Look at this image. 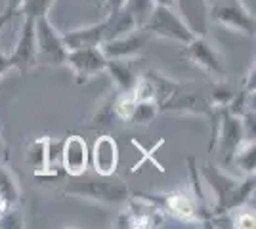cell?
I'll return each mask as SVG.
<instances>
[{"label":"cell","mask_w":256,"mask_h":229,"mask_svg":"<svg viewBox=\"0 0 256 229\" xmlns=\"http://www.w3.org/2000/svg\"><path fill=\"white\" fill-rule=\"evenodd\" d=\"M203 178L216 199V208H214L216 214L228 212L232 208H239L254 189V176H248L246 180H237L222 172L220 168H216L214 164L204 166Z\"/></svg>","instance_id":"cell-1"},{"label":"cell","mask_w":256,"mask_h":229,"mask_svg":"<svg viewBox=\"0 0 256 229\" xmlns=\"http://www.w3.org/2000/svg\"><path fill=\"white\" fill-rule=\"evenodd\" d=\"M65 193L107 203V205H120L130 195L126 182L120 178H113V174L94 178V180H86V178L82 180L80 176H76L71 184H67Z\"/></svg>","instance_id":"cell-2"},{"label":"cell","mask_w":256,"mask_h":229,"mask_svg":"<svg viewBox=\"0 0 256 229\" xmlns=\"http://www.w3.org/2000/svg\"><path fill=\"white\" fill-rule=\"evenodd\" d=\"M144 29L150 31L151 36H160V38H168L182 44H190L197 36L186 25L180 13L172 6H164V4H155L148 21L144 23Z\"/></svg>","instance_id":"cell-3"},{"label":"cell","mask_w":256,"mask_h":229,"mask_svg":"<svg viewBox=\"0 0 256 229\" xmlns=\"http://www.w3.org/2000/svg\"><path fill=\"white\" fill-rule=\"evenodd\" d=\"M34 40H36V63L42 65H65L67 48L64 36L56 31L46 15L34 19Z\"/></svg>","instance_id":"cell-4"},{"label":"cell","mask_w":256,"mask_h":229,"mask_svg":"<svg viewBox=\"0 0 256 229\" xmlns=\"http://www.w3.org/2000/svg\"><path fill=\"white\" fill-rule=\"evenodd\" d=\"M212 21L245 34H254V15L246 10L243 0H218L208 10Z\"/></svg>","instance_id":"cell-5"},{"label":"cell","mask_w":256,"mask_h":229,"mask_svg":"<svg viewBox=\"0 0 256 229\" xmlns=\"http://www.w3.org/2000/svg\"><path fill=\"white\" fill-rule=\"evenodd\" d=\"M65 65H69V69H73L78 82H86L92 76L106 71L107 57L104 55L100 46H84V48L69 50Z\"/></svg>","instance_id":"cell-6"},{"label":"cell","mask_w":256,"mask_h":229,"mask_svg":"<svg viewBox=\"0 0 256 229\" xmlns=\"http://www.w3.org/2000/svg\"><path fill=\"white\" fill-rule=\"evenodd\" d=\"M150 31H146L144 27H136L117 38L106 40L104 44H100V48L107 59H132L144 52V48L150 44Z\"/></svg>","instance_id":"cell-7"},{"label":"cell","mask_w":256,"mask_h":229,"mask_svg":"<svg viewBox=\"0 0 256 229\" xmlns=\"http://www.w3.org/2000/svg\"><path fill=\"white\" fill-rule=\"evenodd\" d=\"M10 57L12 69H18L20 75L29 73L32 65H36V40H34V17H25L23 27L18 36Z\"/></svg>","instance_id":"cell-8"},{"label":"cell","mask_w":256,"mask_h":229,"mask_svg":"<svg viewBox=\"0 0 256 229\" xmlns=\"http://www.w3.org/2000/svg\"><path fill=\"white\" fill-rule=\"evenodd\" d=\"M186 46L188 48H186L184 54H186V57L190 61L197 63V65L201 67V69H204L210 76L220 78V76L226 75V65L222 55L214 50L212 44L208 42L204 36H195L192 42L186 44Z\"/></svg>","instance_id":"cell-9"},{"label":"cell","mask_w":256,"mask_h":229,"mask_svg":"<svg viewBox=\"0 0 256 229\" xmlns=\"http://www.w3.org/2000/svg\"><path fill=\"white\" fill-rule=\"evenodd\" d=\"M220 119H218V128L220 130V153L224 155L226 161H232L237 147L245 142V128L241 117L234 115L228 107H220Z\"/></svg>","instance_id":"cell-10"},{"label":"cell","mask_w":256,"mask_h":229,"mask_svg":"<svg viewBox=\"0 0 256 229\" xmlns=\"http://www.w3.org/2000/svg\"><path fill=\"white\" fill-rule=\"evenodd\" d=\"M172 8L180 13L186 25L192 29L197 36H206L208 29V2L206 0H172Z\"/></svg>","instance_id":"cell-11"},{"label":"cell","mask_w":256,"mask_h":229,"mask_svg":"<svg viewBox=\"0 0 256 229\" xmlns=\"http://www.w3.org/2000/svg\"><path fill=\"white\" fill-rule=\"evenodd\" d=\"M62 164L69 176H82L88 168V147L80 136H71L64 142Z\"/></svg>","instance_id":"cell-12"},{"label":"cell","mask_w":256,"mask_h":229,"mask_svg":"<svg viewBox=\"0 0 256 229\" xmlns=\"http://www.w3.org/2000/svg\"><path fill=\"white\" fill-rule=\"evenodd\" d=\"M92 164L100 176L115 174L118 166L117 142L111 136H100L92 149Z\"/></svg>","instance_id":"cell-13"},{"label":"cell","mask_w":256,"mask_h":229,"mask_svg":"<svg viewBox=\"0 0 256 229\" xmlns=\"http://www.w3.org/2000/svg\"><path fill=\"white\" fill-rule=\"evenodd\" d=\"M62 36H64V44L67 52L75 50V48H84V46H100L104 42V21L67 31Z\"/></svg>","instance_id":"cell-14"},{"label":"cell","mask_w":256,"mask_h":229,"mask_svg":"<svg viewBox=\"0 0 256 229\" xmlns=\"http://www.w3.org/2000/svg\"><path fill=\"white\" fill-rule=\"evenodd\" d=\"M132 29H136V23L124 8L107 11V17L104 19V42L111 40V38H117L120 34L132 31Z\"/></svg>","instance_id":"cell-15"},{"label":"cell","mask_w":256,"mask_h":229,"mask_svg":"<svg viewBox=\"0 0 256 229\" xmlns=\"http://www.w3.org/2000/svg\"><path fill=\"white\" fill-rule=\"evenodd\" d=\"M106 71H109L111 78L115 80L118 92H132V88L138 80L130 59H107Z\"/></svg>","instance_id":"cell-16"},{"label":"cell","mask_w":256,"mask_h":229,"mask_svg":"<svg viewBox=\"0 0 256 229\" xmlns=\"http://www.w3.org/2000/svg\"><path fill=\"white\" fill-rule=\"evenodd\" d=\"M0 201L6 207H18L20 203V186L18 180L6 164L0 161Z\"/></svg>","instance_id":"cell-17"},{"label":"cell","mask_w":256,"mask_h":229,"mask_svg":"<svg viewBox=\"0 0 256 229\" xmlns=\"http://www.w3.org/2000/svg\"><path fill=\"white\" fill-rule=\"evenodd\" d=\"M162 201H164V207L168 208L174 216H178L182 220L195 218L197 207H195V201L190 195H186V193H172V195L162 197Z\"/></svg>","instance_id":"cell-18"},{"label":"cell","mask_w":256,"mask_h":229,"mask_svg":"<svg viewBox=\"0 0 256 229\" xmlns=\"http://www.w3.org/2000/svg\"><path fill=\"white\" fill-rule=\"evenodd\" d=\"M254 157H256V147H254V140H245L237 147V151L234 153V159L235 164L239 166V170H243L246 176H252L254 174Z\"/></svg>","instance_id":"cell-19"},{"label":"cell","mask_w":256,"mask_h":229,"mask_svg":"<svg viewBox=\"0 0 256 229\" xmlns=\"http://www.w3.org/2000/svg\"><path fill=\"white\" fill-rule=\"evenodd\" d=\"M120 8H124L132 15L136 27H144V23L148 21V17L155 8V2L153 0H124Z\"/></svg>","instance_id":"cell-20"},{"label":"cell","mask_w":256,"mask_h":229,"mask_svg":"<svg viewBox=\"0 0 256 229\" xmlns=\"http://www.w3.org/2000/svg\"><path fill=\"white\" fill-rule=\"evenodd\" d=\"M27 163L34 170V174H44L46 172V140H36L31 143L27 151Z\"/></svg>","instance_id":"cell-21"},{"label":"cell","mask_w":256,"mask_h":229,"mask_svg":"<svg viewBox=\"0 0 256 229\" xmlns=\"http://www.w3.org/2000/svg\"><path fill=\"white\" fill-rule=\"evenodd\" d=\"M157 113H159L157 101H136L130 120L138 122V124H148L157 117Z\"/></svg>","instance_id":"cell-22"},{"label":"cell","mask_w":256,"mask_h":229,"mask_svg":"<svg viewBox=\"0 0 256 229\" xmlns=\"http://www.w3.org/2000/svg\"><path fill=\"white\" fill-rule=\"evenodd\" d=\"M54 0H23L20 11L25 17H40V15H48V11L52 8Z\"/></svg>","instance_id":"cell-23"},{"label":"cell","mask_w":256,"mask_h":229,"mask_svg":"<svg viewBox=\"0 0 256 229\" xmlns=\"http://www.w3.org/2000/svg\"><path fill=\"white\" fill-rule=\"evenodd\" d=\"M134 105H136V99H134V96H132V92H120V94H118V98L113 101L115 117L130 120L132 111H134Z\"/></svg>","instance_id":"cell-24"},{"label":"cell","mask_w":256,"mask_h":229,"mask_svg":"<svg viewBox=\"0 0 256 229\" xmlns=\"http://www.w3.org/2000/svg\"><path fill=\"white\" fill-rule=\"evenodd\" d=\"M210 98H212V101L218 107H228V105L232 103V99L235 98V94L226 86V84H218V86L212 90V96H210Z\"/></svg>","instance_id":"cell-25"},{"label":"cell","mask_w":256,"mask_h":229,"mask_svg":"<svg viewBox=\"0 0 256 229\" xmlns=\"http://www.w3.org/2000/svg\"><path fill=\"white\" fill-rule=\"evenodd\" d=\"M0 228H23V216L16 207H10L0 218Z\"/></svg>","instance_id":"cell-26"},{"label":"cell","mask_w":256,"mask_h":229,"mask_svg":"<svg viewBox=\"0 0 256 229\" xmlns=\"http://www.w3.org/2000/svg\"><path fill=\"white\" fill-rule=\"evenodd\" d=\"M235 228H245V229H250L254 228V214H250V212H246V214H239L237 218H235Z\"/></svg>","instance_id":"cell-27"},{"label":"cell","mask_w":256,"mask_h":229,"mask_svg":"<svg viewBox=\"0 0 256 229\" xmlns=\"http://www.w3.org/2000/svg\"><path fill=\"white\" fill-rule=\"evenodd\" d=\"M14 15H16V13H14V11H8V10H4L2 13H0V33H2L4 27L14 19Z\"/></svg>","instance_id":"cell-28"},{"label":"cell","mask_w":256,"mask_h":229,"mask_svg":"<svg viewBox=\"0 0 256 229\" xmlns=\"http://www.w3.org/2000/svg\"><path fill=\"white\" fill-rule=\"evenodd\" d=\"M12 69V63H10V57L6 54H2L0 52V76L4 75V73H8Z\"/></svg>","instance_id":"cell-29"},{"label":"cell","mask_w":256,"mask_h":229,"mask_svg":"<svg viewBox=\"0 0 256 229\" xmlns=\"http://www.w3.org/2000/svg\"><path fill=\"white\" fill-rule=\"evenodd\" d=\"M104 4H106L107 11H113V10H118L124 4V0H106Z\"/></svg>","instance_id":"cell-30"},{"label":"cell","mask_w":256,"mask_h":229,"mask_svg":"<svg viewBox=\"0 0 256 229\" xmlns=\"http://www.w3.org/2000/svg\"><path fill=\"white\" fill-rule=\"evenodd\" d=\"M23 0H6V10L18 13L20 11V6H22Z\"/></svg>","instance_id":"cell-31"},{"label":"cell","mask_w":256,"mask_h":229,"mask_svg":"<svg viewBox=\"0 0 256 229\" xmlns=\"http://www.w3.org/2000/svg\"><path fill=\"white\" fill-rule=\"evenodd\" d=\"M6 157V145H4V140H2V134H0V161Z\"/></svg>","instance_id":"cell-32"},{"label":"cell","mask_w":256,"mask_h":229,"mask_svg":"<svg viewBox=\"0 0 256 229\" xmlns=\"http://www.w3.org/2000/svg\"><path fill=\"white\" fill-rule=\"evenodd\" d=\"M155 4H164V6H172V0H153Z\"/></svg>","instance_id":"cell-33"},{"label":"cell","mask_w":256,"mask_h":229,"mask_svg":"<svg viewBox=\"0 0 256 229\" xmlns=\"http://www.w3.org/2000/svg\"><path fill=\"white\" fill-rule=\"evenodd\" d=\"M94 2H106V0H94Z\"/></svg>","instance_id":"cell-34"}]
</instances>
